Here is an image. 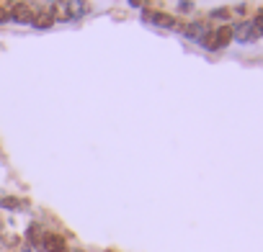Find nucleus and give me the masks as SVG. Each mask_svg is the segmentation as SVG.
Masks as SVG:
<instances>
[{"label":"nucleus","instance_id":"4","mask_svg":"<svg viewBox=\"0 0 263 252\" xmlns=\"http://www.w3.org/2000/svg\"><path fill=\"white\" fill-rule=\"evenodd\" d=\"M54 11H34V18H31V26L36 29V31H47V29H52L54 26Z\"/></svg>","mask_w":263,"mask_h":252},{"label":"nucleus","instance_id":"6","mask_svg":"<svg viewBox=\"0 0 263 252\" xmlns=\"http://www.w3.org/2000/svg\"><path fill=\"white\" fill-rule=\"evenodd\" d=\"M232 39L240 41V44H250V41H255V39H253V24H250V21L235 24V26H232Z\"/></svg>","mask_w":263,"mask_h":252},{"label":"nucleus","instance_id":"10","mask_svg":"<svg viewBox=\"0 0 263 252\" xmlns=\"http://www.w3.org/2000/svg\"><path fill=\"white\" fill-rule=\"evenodd\" d=\"M0 208H6V211H18L21 208V201L16 196H3L0 198Z\"/></svg>","mask_w":263,"mask_h":252},{"label":"nucleus","instance_id":"12","mask_svg":"<svg viewBox=\"0 0 263 252\" xmlns=\"http://www.w3.org/2000/svg\"><path fill=\"white\" fill-rule=\"evenodd\" d=\"M178 11H181V13H191V11H194V3H191V0H181Z\"/></svg>","mask_w":263,"mask_h":252},{"label":"nucleus","instance_id":"1","mask_svg":"<svg viewBox=\"0 0 263 252\" xmlns=\"http://www.w3.org/2000/svg\"><path fill=\"white\" fill-rule=\"evenodd\" d=\"M230 41H232V26L222 24V26H217V29H209V34L204 36L201 47H204L206 52H219V49H224Z\"/></svg>","mask_w":263,"mask_h":252},{"label":"nucleus","instance_id":"11","mask_svg":"<svg viewBox=\"0 0 263 252\" xmlns=\"http://www.w3.org/2000/svg\"><path fill=\"white\" fill-rule=\"evenodd\" d=\"M230 16H232V11L230 8H214L212 13H209V18H214V21H230Z\"/></svg>","mask_w":263,"mask_h":252},{"label":"nucleus","instance_id":"14","mask_svg":"<svg viewBox=\"0 0 263 252\" xmlns=\"http://www.w3.org/2000/svg\"><path fill=\"white\" fill-rule=\"evenodd\" d=\"M235 13H237V16H245V13H248V8H245V6H237V8H235Z\"/></svg>","mask_w":263,"mask_h":252},{"label":"nucleus","instance_id":"5","mask_svg":"<svg viewBox=\"0 0 263 252\" xmlns=\"http://www.w3.org/2000/svg\"><path fill=\"white\" fill-rule=\"evenodd\" d=\"M206 34H209V26H206L204 21H194V24L183 26V36L191 39V41H199V44H201Z\"/></svg>","mask_w":263,"mask_h":252},{"label":"nucleus","instance_id":"13","mask_svg":"<svg viewBox=\"0 0 263 252\" xmlns=\"http://www.w3.org/2000/svg\"><path fill=\"white\" fill-rule=\"evenodd\" d=\"M6 21H11V18H8V11L0 8V24H6Z\"/></svg>","mask_w":263,"mask_h":252},{"label":"nucleus","instance_id":"3","mask_svg":"<svg viewBox=\"0 0 263 252\" xmlns=\"http://www.w3.org/2000/svg\"><path fill=\"white\" fill-rule=\"evenodd\" d=\"M8 18H11V21H16V24H31L34 11H31V6H29V3H18V6H13V8L8 11Z\"/></svg>","mask_w":263,"mask_h":252},{"label":"nucleus","instance_id":"8","mask_svg":"<svg viewBox=\"0 0 263 252\" xmlns=\"http://www.w3.org/2000/svg\"><path fill=\"white\" fill-rule=\"evenodd\" d=\"M65 11H67V21H70V18H83V16H88L90 8H88L85 0H67Z\"/></svg>","mask_w":263,"mask_h":252},{"label":"nucleus","instance_id":"7","mask_svg":"<svg viewBox=\"0 0 263 252\" xmlns=\"http://www.w3.org/2000/svg\"><path fill=\"white\" fill-rule=\"evenodd\" d=\"M42 239H44V229L39 226V221H31L26 229V244L31 249H42Z\"/></svg>","mask_w":263,"mask_h":252},{"label":"nucleus","instance_id":"2","mask_svg":"<svg viewBox=\"0 0 263 252\" xmlns=\"http://www.w3.org/2000/svg\"><path fill=\"white\" fill-rule=\"evenodd\" d=\"M42 252H67V239L57 232H44Z\"/></svg>","mask_w":263,"mask_h":252},{"label":"nucleus","instance_id":"15","mask_svg":"<svg viewBox=\"0 0 263 252\" xmlns=\"http://www.w3.org/2000/svg\"><path fill=\"white\" fill-rule=\"evenodd\" d=\"M129 3H132V6H135V8H140V0H129Z\"/></svg>","mask_w":263,"mask_h":252},{"label":"nucleus","instance_id":"9","mask_svg":"<svg viewBox=\"0 0 263 252\" xmlns=\"http://www.w3.org/2000/svg\"><path fill=\"white\" fill-rule=\"evenodd\" d=\"M150 24H155L158 29H181V24L171 16V13H163V11H155L150 16Z\"/></svg>","mask_w":263,"mask_h":252}]
</instances>
